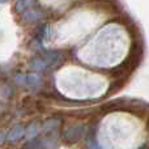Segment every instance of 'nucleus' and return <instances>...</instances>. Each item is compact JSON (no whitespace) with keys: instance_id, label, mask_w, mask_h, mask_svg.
Wrapping results in <instances>:
<instances>
[{"instance_id":"nucleus-10","label":"nucleus","mask_w":149,"mask_h":149,"mask_svg":"<svg viewBox=\"0 0 149 149\" xmlns=\"http://www.w3.org/2000/svg\"><path fill=\"white\" fill-rule=\"evenodd\" d=\"M4 141H5V136H4V134H0V145H1Z\"/></svg>"},{"instance_id":"nucleus-5","label":"nucleus","mask_w":149,"mask_h":149,"mask_svg":"<svg viewBox=\"0 0 149 149\" xmlns=\"http://www.w3.org/2000/svg\"><path fill=\"white\" fill-rule=\"evenodd\" d=\"M36 0H18L15 5V10L17 13H25L26 10H29L33 7Z\"/></svg>"},{"instance_id":"nucleus-11","label":"nucleus","mask_w":149,"mask_h":149,"mask_svg":"<svg viewBox=\"0 0 149 149\" xmlns=\"http://www.w3.org/2000/svg\"><path fill=\"white\" fill-rule=\"evenodd\" d=\"M8 0H0V4H4V3H7Z\"/></svg>"},{"instance_id":"nucleus-2","label":"nucleus","mask_w":149,"mask_h":149,"mask_svg":"<svg viewBox=\"0 0 149 149\" xmlns=\"http://www.w3.org/2000/svg\"><path fill=\"white\" fill-rule=\"evenodd\" d=\"M85 132L84 126H73L64 134V140L68 143H76L82 137Z\"/></svg>"},{"instance_id":"nucleus-4","label":"nucleus","mask_w":149,"mask_h":149,"mask_svg":"<svg viewBox=\"0 0 149 149\" xmlns=\"http://www.w3.org/2000/svg\"><path fill=\"white\" fill-rule=\"evenodd\" d=\"M25 85L31 89H38L42 85V77L37 73H30L25 76Z\"/></svg>"},{"instance_id":"nucleus-8","label":"nucleus","mask_w":149,"mask_h":149,"mask_svg":"<svg viewBox=\"0 0 149 149\" xmlns=\"http://www.w3.org/2000/svg\"><path fill=\"white\" fill-rule=\"evenodd\" d=\"M42 13L38 12V10H29V12L25 13V20L28 22H34V21H38L39 18H42Z\"/></svg>"},{"instance_id":"nucleus-9","label":"nucleus","mask_w":149,"mask_h":149,"mask_svg":"<svg viewBox=\"0 0 149 149\" xmlns=\"http://www.w3.org/2000/svg\"><path fill=\"white\" fill-rule=\"evenodd\" d=\"M16 82L17 84H20V85H25V76H22V74H20V76H17L16 77Z\"/></svg>"},{"instance_id":"nucleus-1","label":"nucleus","mask_w":149,"mask_h":149,"mask_svg":"<svg viewBox=\"0 0 149 149\" xmlns=\"http://www.w3.org/2000/svg\"><path fill=\"white\" fill-rule=\"evenodd\" d=\"M59 123H60V120L56 118H51L45 122L43 126H42V134L45 135V137H47V139H54V136L58 134Z\"/></svg>"},{"instance_id":"nucleus-6","label":"nucleus","mask_w":149,"mask_h":149,"mask_svg":"<svg viewBox=\"0 0 149 149\" xmlns=\"http://www.w3.org/2000/svg\"><path fill=\"white\" fill-rule=\"evenodd\" d=\"M39 132V126L37 123H31L28 126V128H25V137L28 139V141H31V140L37 139Z\"/></svg>"},{"instance_id":"nucleus-3","label":"nucleus","mask_w":149,"mask_h":149,"mask_svg":"<svg viewBox=\"0 0 149 149\" xmlns=\"http://www.w3.org/2000/svg\"><path fill=\"white\" fill-rule=\"evenodd\" d=\"M25 136V127L22 124H16L5 136V140L9 143H17Z\"/></svg>"},{"instance_id":"nucleus-7","label":"nucleus","mask_w":149,"mask_h":149,"mask_svg":"<svg viewBox=\"0 0 149 149\" xmlns=\"http://www.w3.org/2000/svg\"><path fill=\"white\" fill-rule=\"evenodd\" d=\"M30 67L34 71H45L49 67V64H47L46 59H34V62L31 63Z\"/></svg>"},{"instance_id":"nucleus-12","label":"nucleus","mask_w":149,"mask_h":149,"mask_svg":"<svg viewBox=\"0 0 149 149\" xmlns=\"http://www.w3.org/2000/svg\"><path fill=\"white\" fill-rule=\"evenodd\" d=\"M140 149H145V148H140Z\"/></svg>"}]
</instances>
